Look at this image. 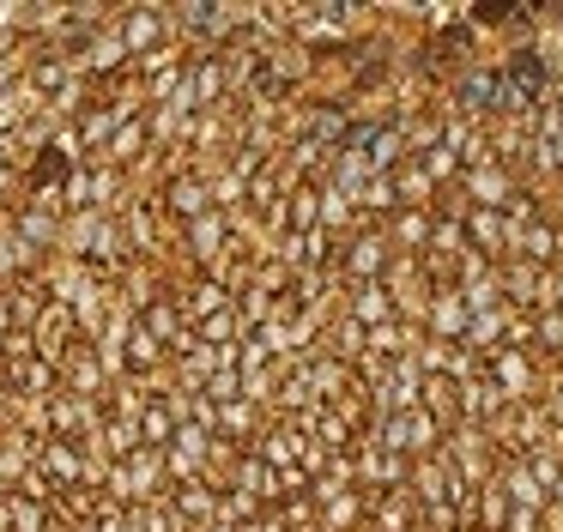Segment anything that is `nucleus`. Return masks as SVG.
<instances>
[{"label": "nucleus", "mask_w": 563, "mask_h": 532, "mask_svg": "<svg viewBox=\"0 0 563 532\" xmlns=\"http://www.w3.org/2000/svg\"><path fill=\"white\" fill-rule=\"evenodd\" d=\"M442 459L454 466V478H461L466 490H485V484L497 478V466H503L497 442H490L478 423H454V430L442 435Z\"/></svg>", "instance_id": "f257e3e1"}, {"label": "nucleus", "mask_w": 563, "mask_h": 532, "mask_svg": "<svg viewBox=\"0 0 563 532\" xmlns=\"http://www.w3.org/2000/svg\"><path fill=\"white\" fill-rule=\"evenodd\" d=\"M369 430L382 435V447H394V454H406V459H424V454H437V447H442V423L430 418L424 406L394 411V418L369 423Z\"/></svg>", "instance_id": "f03ea898"}, {"label": "nucleus", "mask_w": 563, "mask_h": 532, "mask_svg": "<svg viewBox=\"0 0 563 532\" xmlns=\"http://www.w3.org/2000/svg\"><path fill=\"white\" fill-rule=\"evenodd\" d=\"M158 206H164V218H170V224L183 230V224H195V218H207L219 200H212L207 169H200V164H188V169H176V176L158 188Z\"/></svg>", "instance_id": "7ed1b4c3"}, {"label": "nucleus", "mask_w": 563, "mask_h": 532, "mask_svg": "<svg viewBox=\"0 0 563 532\" xmlns=\"http://www.w3.org/2000/svg\"><path fill=\"white\" fill-rule=\"evenodd\" d=\"M485 375L503 387V399H515V406H527V399H545V375H539V357H533V351L503 345L497 357L485 363Z\"/></svg>", "instance_id": "20e7f679"}, {"label": "nucleus", "mask_w": 563, "mask_h": 532, "mask_svg": "<svg viewBox=\"0 0 563 532\" xmlns=\"http://www.w3.org/2000/svg\"><path fill=\"white\" fill-rule=\"evenodd\" d=\"M115 31H122V43H128V55H152V48H164V43H176V24H170V12L164 7H134V12H115Z\"/></svg>", "instance_id": "39448f33"}, {"label": "nucleus", "mask_w": 563, "mask_h": 532, "mask_svg": "<svg viewBox=\"0 0 563 532\" xmlns=\"http://www.w3.org/2000/svg\"><path fill=\"white\" fill-rule=\"evenodd\" d=\"M62 387H67V394H79V399H98V406L110 399L115 381H110V369H103V357H98V345H91V339H79L74 357L62 363Z\"/></svg>", "instance_id": "423d86ee"}, {"label": "nucleus", "mask_w": 563, "mask_h": 532, "mask_svg": "<svg viewBox=\"0 0 563 532\" xmlns=\"http://www.w3.org/2000/svg\"><path fill=\"white\" fill-rule=\"evenodd\" d=\"M170 290H176V302H183L188 326H200L207 314H219V309H231V302H236V290H231V285H219L212 273H188L183 285H170Z\"/></svg>", "instance_id": "0eeeda50"}, {"label": "nucleus", "mask_w": 563, "mask_h": 532, "mask_svg": "<svg viewBox=\"0 0 563 532\" xmlns=\"http://www.w3.org/2000/svg\"><path fill=\"white\" fill-rule=\"evenodd\" d=\"M37 472L55 484V490H79V484H86V447L49 435V442L37 447Z\"/></svg>", "instance_id": "6e6552de"}, {"label": "nucleus", "mask_w": 563, "mask_h": 532, "mask_svg": "<svg viewBox=\"0 0 563 532\" xmlns=\"http://www.w3.org/2000/svg\"><path fill=\"white\" fill-rule=\"evenodd\" d=\"M466 326H473V309H466V297L454 285H442L437 297H430V314H424V339H449V345H461Z\"/></svg>", "instance_id": "1a4fd4ad"}, {"label": "nucleus", "mask_w": 563, "mask_h": 532, "mask_svg": "<svg viewBox=\"0 0 563 532\" xmlns=\"http://www.w3.org/2000/svg\"><path fill=\"white\" fill-rule=\"evenodd\" d=\"M369 527L376 532H418L424 527V508L412 490H376L369 496Z\"/></svg>", "instance_id": "9d476101"}, {"label": "nucleus", "mask_w": 563, "mask_h": 532, "mask_svg": "<svg viewBox=\"0 0 563 532\" xmlns=\"http://www.w3.org/2000/svg\"><path fill=\"white\" fill-rule=\"evenodd\" d=\"M382 230H388L394 254H412V261H424V254H430V230H437V212H418V206H400V212H394Z\"/></svg>", "instance_id": "9b49d317"}, {"label": "nucleus", "mask_w": 563, "mask_h": 532, "mask_svg": "<svg viewBox=\"0 0 563 532\" xmlns=\"http://www.w3.org/2000/svg\"><path fill=\"white\" fill-rule=\"evenodd\" d=\"M219 484H212V478H188V484H170V508H176V514H183L188 520V532H195V527H207V520H219Z\"/></svg>", "instance_id": "f8f14e48"}, {"label": "nucleus", "mask_w": 563, "mask_h": 532, "mask_svg": "<svg viewBox=\"0 0 563 532\" xmlns=\"http://www.w3.org/2000/svg\"><path fill=\"white\" fill-rule=\"evenodd\" d=\"M321 508V532H364L369 527V490H333L328 502H316Z\"/></svg>", "instance_id": "ddd939ff"}, {"label": "nucleus", "mask_w": 563, "mask_h": 532, "mask_svg": "<svg viewBox=\"0 0 563 532\" xmlns=\"http://www.w3.org/2000/svg\"><path fill=\"white\" fill-rule=\"evenodd\" d=\"M466 242H473L490 266L515 261V254H509V218H503V212H478V206H473V212H466Z\"/></svg>", "instance_id": "4468645a"}, {"label": "nucleus", "mask_w": 563, "mask_h": 532, "mask_svg": "<svg viewBox=\"0 0 563 532\" xmlns=\"http://www.w3.org/2000/svg\"><path fill=\"white\" fill-rule=\"evenodd\" d=\"M345 297V314H352L364 333H376V326H388L394 321V297H388V285H345L340 290Z\"/></svg>", "instance_id": "2eb2a0df"}, {"label": "nucleus", "mask_w": 563, "mask_h": 532, "mask_svg": "<svg viewBox=\"0 0 563 532\" xmlns=\"http://www.w3.org/2000/svg\"><path fill=\"white\" fill-rule=\"evenodd\" d=\"M418 406H424L430 418L442 423V435H449L454 423H461V381H449V375H424V399H418Z\"/></svg>", "instance_id": "dca6fc26"}, {"label": "nucleus", "mask_w": 563, "mask_h": 532, "mask_svg": "<svg viewBox=\"0 0 563 532\" xmlns=\"http://www.w3.org/2000/svg\"><path fill=\"white\" fill-rule=\"evenodd\" d=\"M394 193H400V206H418V212H430L442 188L424 176V164H418V157H406V164L394 169Z\"/></svg>", "instance_id": "f3484780"}, {"label": "nucleus", "mask_w": 563, "mask_h": 532, "mask_svg": "<svg viewBox=\"0 0 563 532\" xmlns=\"http://www.w3.org/2000/svg\"><path fill=\"white\" fill-rule=\"evenodd\" d=\"M146 145H152V128H146V115H140V121H122V128H115V140H110V152H103L98 164H115V169H128V164H140V157H146Z\"/></svg>", "instance_id": "a211bd4d"}, {"label": "nucleus", "mask_w": 563, "mask_h": 532, "mask_svg": "<svg viewBox=\"0 0 563 532\" xmlns=\"http://www.w3.org/2000/svg\"><path fill=\"white\" fill-rule=\"evenodd\" d=\"M357 212L369 218V224H388L394 212H400V193H394V176H369L364 193H357Z\"/></svg>", "instance_id": "6ab92c4d"}, {"label": "nucleus", "mask_w": 563, "mask_h": 532, "mask_svg": "<svg viewBox=\"0 0 563 532\" xmlns=\"http://www.w3.org/2000/svg\"><path fill=\"white\" fill-rule=\"evenodd\" d=\"M473 248L466 242V218H449V212H437V230H430V261H461V254Z\"/></svg>", "instance_id": "aec40b11"}, {"label": "nucleus", "mask_w": 563, "mask_h": 532, "mask_svg": "<svg viewBox=\"0 0 563 532\" xmlns=\"http://www.w3.org/2000/svg\"><path fill=\"white\" fill-rule=\"evenodd\" d=\"M176 430H183V423H176V411L164 406V399H152V406H146V418H140V442H146V447H158V454H164V447L176 442Z\"/></svg>", "instance_id": "412c9836"}, {"label": "nucleus", "mask_w": 563, "mask_h": 532, "mask_svg": "<svg viewBox=\"0 0 563 532\" xmlns=\"http://www.w3.org/2000/svg\"><path fill=\"white\" fill-rule=\"evenodd\" d=\"M533 357H563V309L533 314Z\"/></svg>", "instance_id": "4be33fe9"}, {"label": "nucleus", "mask_w": 563, "mask_h": 532, "mask_svg": "<svg viewBox=\"0 0 563 532\" xmlns=\"http://www.w3.org/2000/svg\"><path fill=\"white\" fill-rule=\"evenodd\" d=\"M243 532H291V520H285V508H261Z\"/></svg>", "instance_id": "5701e85b"}]
</instances>
